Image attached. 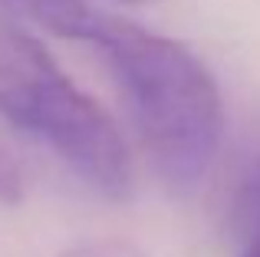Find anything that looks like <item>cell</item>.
<instances>
[{
    "mask_svg": "<svg viewBox=\"0 0 260 257\" xmlns=\"http://www.w3.org/2000/svg\"><path fill=\"white\" fill-rule=\"evenodd\" d=\"M86 43L106 56L158 178L172 191H191L214 165L224 135L211 70L184 43L102 10Z\"/></svg>",
    "mask_w": 260,
    "mask_h": 257,
    "instance_id": "cell-1",
    "label": "cell"
},
{
    "mask_svg": "<svg viewBox=\"0 0 260 257\" xmlns=\"http://www.w3.org/2000/svg\"><path fill=\"white\" fill-rule=\"evenodd\" d=\"M0 119L37 135L83 181L122 198L132 158L122 132L0 0Z\"/></svg>",
    "mask_w": 260,
    "mask_h": 257,
    "instance_id": "cell-2",
    "label": "cell"
},
{
    "mask_svg": "<svg viewBox=\"0 0 260 257\" xmlns=\"http://www.w3.org/2000/svg\"><path fill=\"white\" fill-rule=\"evenodd\" d=\"M17 17L33 20L37 26L66 40H86L95 23V7L86 0H4Z\"/></svg>",
    "mask_w": 260,
    "mask_h": 257,
    "instance_id": "cell-3",
    "label": "cell"
},
{
    "mask_svg": "<svg viewBox=\"0 0 260 257\" xmlns=\"http://www.w3.org/2000/svg\"><path fill=\"white\" fill-rule=\"evenodd\" d=\"M234 221L250 238H260V148L244 162L234 185Z\"/></svg>",
    "mask_w": 260,
    "mask_h": 257,
    "instance_id": "cell-4",
    "label": "cell"
},
{
    "mask_svg": "<svg viewBox=\"0 0 260 257\" xmlns=\"http://www.w3.org/2000/svg\"><path fill=\"white\" fill-rule=\"evenodd\" d=\"M23 195V162L13 155L0 132V201H20Z\"/></svg>",
    "mask_w": 260,
    "mask_h": 257,
    "instance_id": "cell-5",
    "label": "cell"
},
{
    "mask_svg": "<svg viewBox=\"0 0 260 257\" xmlns=\"http://www.w3.org/2000/svg\"><path fill=\"white\" fill-rule=\"evenodd\" d=\"M59 257H102V254H95L92 247H70V251H63Z\"/></svg>",
    "mask_w": 260,
    "mask_h": 257,
    "instance_id": "cell-6",
    "label": "cell"
},
{
    "mask_svg": "<svg viewBox=\"0 0 260 257\" xmlns=\"http://www.w3.org/2000/svg\"><path fill=\"white\" fill-rule=\"evenodd\" d=\"M244 257H260V238H250L247 241V251H244Z\"/></svg>",
    "mask_w": 260,
    "mask_h": 257,
    "instance_id": "cell-7",
    "label": "cell"
},
{
    "mask_svg": "<svg viewBox=\"0 0 260 257\" xmlns=\"http://www.w3.org/2000/svg\"><path fill=\"white\" fill-rule=\"evenodd\" d=\"M115 4H158V0H115Z\"/></svg>",
    "mask_w": 260,
    "mask_h": 257,
    "instance_id": "cell-8",
    "label": "cell"
}]
</instances>
